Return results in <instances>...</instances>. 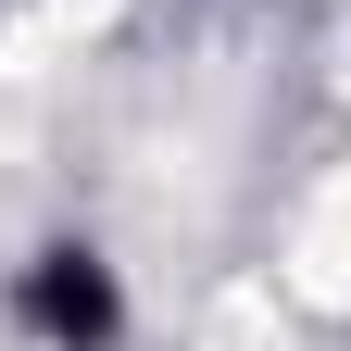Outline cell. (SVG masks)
Here are the masks:
<instances>
[{"instance_id": "1", "label": "cell", "mask_w": 351, "mask_h": 351, "mask_svg": "<svg viewBox=\"0 0 351 351\" xmlns=\"http://www.w3.org/2000/svg\"><path fill=\"white\" fill-rule=\"evenodd\" d=\"M13 326L38 351H113L125 339V289H113V263L88 239H51V251H25V276H13Z\"/></svg>"}]
</instances>
